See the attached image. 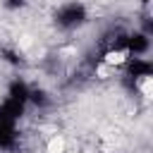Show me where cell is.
Returning <instances> with one entry per match:
<instances>
[{"mask_svg": "<svg viewBox=\"0 0 153 153\" xmlns=\"http://www.w3.org/2000/svg\"><path fill=\"white\" fill-rule=\"evenodd\" d=\"M81 17H84V10L79 5H67V7L60 10L57 24H62V26H76V24H81Z\"/></svg>", "mask_w": 153, "mask_h": 153, "instance_id": "1", "label": "cell"}, {"mask_svg": "<svg viewBox=\"0 0 153 153\" xmlns=\"http://www.w3.org/2000/svg\"><path fill=\"white\" fill-rule=\"evenodd\" d=\"M45 153H65V139H62V136H53V139L48 141Z\"/></svg>", "mask_w": 153, "mask_h": 153, "instance_id": "2", "label": "cell"}]
</instances>
